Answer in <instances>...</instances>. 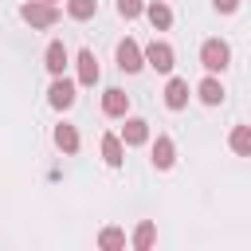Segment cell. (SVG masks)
Segmentation results:
<instances>
[{
    "label": "cell",
    "mask_w": 251,
    "mask_h": 251,
    "mask_svg": "<svg viewBox=\"0 0 251 251\" xmlns=\"http://www.w3.org/2000/svg\"><path fill=\"white\" fill-rule=\"evenodd\" d=\"M20 20L27 24V27H55L59 24V8L55 4H47V0H27V4H20Z\"/></svg>",
    "instance_id": "1"
},
{
    "label": "cell",
    "mask_w": 251,
    "mask_h": 251,
    "mask_svg": "<svg viewBox=\"0 0 251 251\" xmlns=\"http://www.w3.org/2000/svg\"><path fill=\"white\" fill-rule=\"evenodd\" d=\"M200 63H204L208 75H220V71L231 63V47H227L224 39H204V43H200Z\"/></svg>",
    "instance_id": "2"
},
{
    "label": "cell",
    "mask_w": 251,
    "mask_h": 251,
    "mask_svg": "<svg viewBox=\"0 0 251 251\" xmlns=\"http://www.w3.org/2000/svg\"><path fill=\"white\" fill-rule=\"evenodd\" d=\"M114 59H118V67H122L126 75H137V71L145 67V51H141L137 39H122L118 51H114Z\"/></svg>",
    "instance_id": "3"
},
{
    "label": "cell",
    "mask_w": 251,
    "mask_h": 251,
    "mask_svg": "<svg viewBox=\"0 0 251 251\" xmlns=\"http://www.w3.org/2000/svg\"><path fill=\"white\" fill-rule=\"evenodd\" d=\"M141 51H145V67H153V71H161V75H169L173 63H176V51H173L165 39H153V43L141 47Z\"/></svg>",
    "instance_id": "4"
},
{
    "label": "cell",
    "mask_w": 251,
    "mask_h": 251,
    "mask_svg": "<svg viewBox=\"0 0 251 251\" xmlns=\"http://www.w3.org/2000/svg\"><path fill=\"white\" fill-rule=\"evenodd\" d=\"M47 102H51L55 110H71V106H75V82L63 78V75H55L51 86H47Z\"/></svg>",
    "instance_id": "5"
},
{
    "label": "cell",
    "mask_w": 251,
    "mask_h": 251,
    "mask_svg": "<svg viewBox=\"0 0 251 251\" xmlns=\"http://www.w3.org/2000/svg\"><path fill=\"white\" fill-rule=\"evenodd\" d=\"M102 114H106V118H126V114H129V94L118 90V86L102 90Z\"/></svg>",
    "instance_id": "6"
},
{
    "label": "cell",
    "mask_w": 251,
    "mask_h": 251,
    "mask_svg": "<svg viewBox=\"0 0 251 251\" xmlns=\"http://www.w3.org/2000/svg\"><path fill=\"white\" fill-rule=\"evenodd\" d=\"M75 67H78V86H94L98 82V59H94L90 47H82L75 55Z\"/></svg>",
    "instance_id": "7"
},
{
    "label": "cell",
    "mask_w": 251,
    "mask_h": 251,
    "mask_svg": "<svg viewBox=\"0 0 251 251\" xmlns=\"http://www.w3.org/2000/svg\"><path fill=\"white\" fill-rule=\"evenodd\" d=\"M67 63H71V55H67V47L55 39V43H47V51H43V67H47V75L55 78V75H63L67 71Z\"/></svg>",
    "instance_id": "8"
},
{
    "label": "cell",
    "mask_w": 251,
    "mask_h": 251,
    "mask_svg": "<svg viewBox=\"0 0 251 251\" xmlns=\"http://www.w3.org/2000/svg\"><path fill=\"white\" fill-rule=\"evenodd\" d=\"M122 141H126L129 149L145 145V141H149V122H145V118H126V126H122Z\"/></svg>",
    "instance_id": "9"
},
{
    "label": "cell",
    "mask_w": 251,
    "mask_h": 251,
    "mask_svg": "<svg viewBox=\"0 0 251 251\" xmlns=\"http://www.w3.org/2000/svg\"><path fill=\"white\" fill-rule=\"evenodd\" d=\"M102 161H106L110 169H122V161H126V141H122L118 133H106V137H102Z\"/></svg>",
    "instance_id": "10"
},
{
    "label": "cell",
    "mask_w": 251,
    "mask_h": 251,
    "mask_svg": "<svg viewBox=\"0 0 251 251\" xmlns=\"http://www.w3.org/2000/svg\"><path fill=\"white\" fill-rule=\"evenodd\" d=\"M173 161H176L173 137H169V133H157V141H153V165H157V169H173Z\"/></svg>",
    "instance_id": "11"
},
{
    "label": "cell",
    "mask_w": 251,
    "mask_h": 251,
    "mask_svg": "<svg viewBox=\"0 0 251 251\" xmlns=\"http://www.w3.org/2000/svg\"><path fill=\"white\" fill-rule=\"evenodd\" d=\"M196 98H200L204 106H220V102H224V82H220L216 75L200 78V86H196Z\"/></svg>",
    "instance_id": "12"
},
{
    "label": "cell",
    "mask_w": 251,
    "mask_h": 251,
    "mask_svg": "<svg viewBox=\"0 0 251 251\" xmlns=\"http://www.w3.org/2000/svg\"><path fill=\"white\" fill-rule=\"evenodd\" d=\"M165 106L169 110H184L188 106V82L184 78H169L165 82Z\"/></svg>",
    "instance_id": "13"
},
{
    "label": "cell",
    "mask_w": 251,
    "mask_h": 251,
    "mask_svg": "<svg viewBox=\"0 0 251 251\" xmlns=\"http://www.w3.org/2000/svg\"><path fill=\"white\" fill-rule=\"evenodd\" d=\"M145 16H149V24H153L157 31H169V27H173V8H169L165 0H153V4H145Z\"/></svg>",
    "instance_id": "14"
},
{
    "label": "cell",
    "mask_w": 251,
    "mask_h": 251,
    "mask_svg": "<svg viewBox=\"0 0 251 251\" xmlns=\"http://www.w3.org/2000/svg\"><path fill=\"white\" fill-rule=\"evenodd\" d=\"M55 145H59L63 153H78L82 137H78V129H75L71 122H59V126H55Z\"/></svg>",
    "instance_id": "15"
},
{
    "label": "cell",
    "mask_w": 251,
    "mask_h": 251,
    "mask_svg": "<svg viewBox=\"0 0 251 251\" xmlns=\"http://www.w3.org/2000/svg\"><path fill=\"white\" fill-rule=\"evenodd\" d=\"M227 145H231L235 157H251V126H235L231 137H227Z\"/></svg>",
    "instance_id": "16"
},
{
    "label": "cell",
    "mask_w": 251,
    "mask_h": 251,
    "mask_svg": "<svg viewBox=\"0 0 251 251\" xmlns=\"http://www.w3.org/2000/svg\"><path fill=\"white\" fill-rule=\"evenodd\" d=\"M94 12H98V0H67V16L71 20H94Z\"/></svg>",
    "instance_id": "17"
},
{
    "label": "cell",
    "mask_w": 251,
    "mask_h": 251,
    "mask_svg": "<svg viewBox=\"0 0 251 251\" xmlns=\"http://www.w3.org/2000/svg\"><path fill=\"white\" fill-rule=\"evenodd\" d=\"M98 247H102V251H122V247H126V231H122V227H102Z\"/></svg>",
    "instance_id": "18"
},
{
    "label": "cell",
    "mask_w": 251,
    "mask_h": 251,
    "mask_svg": "<svg viewBox=\"0 0 251 251\" xmlns=\"http://www.w3.org/2000/svg\"><path fill=\"white\" fill-rule=\"evenodd\" d=\"M153 239H157V227H153V224H149V220H141V224H137V231H133V239H129V243H133V247H137V251H149V247H153Z\"/></svg>",
    "instance_id": "19"
},
{
    "label": "cell",
    "mask_w": 251,
    "mask_h": 251,
    "mask_svg": "<svg viewBox=\"0 0 251 251\" xmlns=\"http://www.w3.org/2000/svg\"><path fill=\"white\" fill-rule=\"evenodd\" d=\"M145 12V0H118V16L122 20H137Z\"/></svg>",
    "instance_id": "20"
},
{
    "label": "cell",
    "mask_w": 251,
    "mask_h": 251,
    "mask_svg": "<svg viewBox=\"0 0 251 251\" xmlns=\"http://www.w3.org/2000/svg\"><path fill=\"white\" fill-rule=\"evenodd\" d=\"M216 4V12H224V16H231L235 8H239V0H212Z\"/></svg>",
    "instance_id": "21"
},
{
    "label": "cell",
    "mask_w": 251,
    "mask_h": 251,
    "mask_svg": "<svg viewBox=\"0 0 251 251\" xmlns=\"http://www.w3.org/2000/svg\"><path fill=\"white\" fill-rule=\"evenodd\" d=\"M47 4H55V0H47Z\"/></svg>",
    "instance_id": "22"
}]
</instances>
